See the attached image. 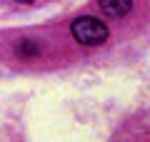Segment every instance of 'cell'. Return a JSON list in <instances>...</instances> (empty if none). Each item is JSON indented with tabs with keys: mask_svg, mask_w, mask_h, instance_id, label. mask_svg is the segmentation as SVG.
I'll return each mask as SVG.
<instances>
[{
	"mask_svg": "<svg viewBox=\"0 0 150 142\" xmlns=\"http://www.w3.org/2000/svg\"><path fill=\"white\" fill-rule=\"evenodd\" d=\"M70 32H73V37L78 42H83V45H100V42L108 40V27L105 22H100L98 18H78V20L70 25Z\"/></svg>",
	"mask_w": 150,
	"mask_h": 142,
	"instance_id": "cell-1",
	"label": "cell"
},
{
	"mask_svg": "<svg viewBox=\"0 0 150 142\" xmlns=\"http://www.w3.org/2000/svg\"><path fill=\"white\" fill-rule=\"evenodd\" d=\"M98 5H100V10L105 13L108 18H123V15L130 13L133 0H100Z\"/></svg>",
	"mask_w": 150,
	"mask_h": 142,
	"instance_id": "cell-2",
	"label": "cell"
},
{
	"mask_svg": "<svg viewBox=\"0 0 150 142\" xmlns=\"http://www.w3.org/2000/svg\"><path fill=\"white\" fill-rule=\"evenodd\" d=\"M18 53H20V55H35V53H40V42H35V40H23L20 45H18Z\"/></svg>",
	"mask_w": 150,
	"mask_h": 142,
	"instance_id": "cell-3",
	"label": "cell"
},
{
	"mask_svg": "<svg viewBox=\"0 0 150 142\" xmlns=\"http://www.w3.org/2000/svg\"><path fill=\"white\" fill-rule=\"evenodd\" d=\"M18 3H35V0H18Z\"/></svg>",
	"mask_w": 150,
	"mask_h": 142,
	"instance_id": "cell-4",
	"label": "cell"
}]
</instances>
